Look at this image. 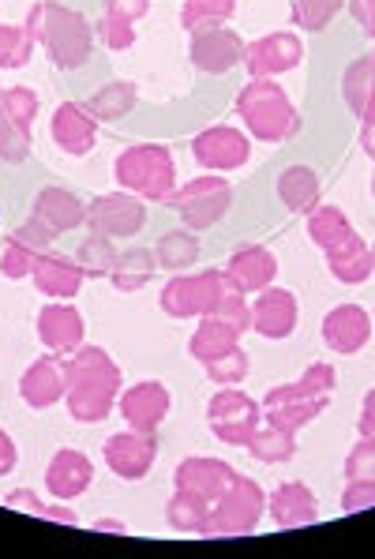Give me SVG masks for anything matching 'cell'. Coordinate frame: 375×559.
I'll return each instance as SVG.
<instances>
[{
	"instance_id": "9f6ffc18",
	"label": "cell",
	"mask_w": 375,
	"mask_h": 559,
	"mask_svg": "<svg viewBox=\"0 0 375 559\" xmlns=\"http://www.w3.org/2000/svg\"><path fill=\"white\" fill-rule=\"evenodd\" d=\"M372 195H375V177H372Z\"/></svg>"
},
{
	"instance_id": "d590c367",
	"label": "cell",
	"mask_w": 375,
	"mask_h": 559,
	"mask_svg": "<svg viewBox=\"0 0 375 559\" xmlns=\"http://www.w3.org/2000/svg\"><path fill=\"white\" fill-rule=\"evenodd\" d=\"M249 454L255 462H263V466H278V462H289L297 454V436L281 432L275 425H263L249 440Z\"/></svg>"
},
{
	"instance_id": "f5cc1de1",
	"label": "cell",
	"mask_w": 375,
	"mask_h": 559,
	"mask_svg": "<svg viewBox=\"0 0 375 559\" xmlns=\"http://www.w3.org/2000/svg\"><path fill=\"white\" fill-rule=\"evenodd\" d=\"M356 428H361V436H368V440H375V386L368 394H364L361 402V420H356Z\"/></svg>"
},
{
	"instance_id": "30bf717a",
	"label": "cell",
	"mask_w": 375,
	"mask_h": 559,
	"mask_svg": "<svg viewBox=\"0 0 375 559\" xmlns=\"http://www.w3.org/2000/svg\"><path fill=\"white\" fill-rule=\"evenodd\" d=\"M87 226H90V234H106L113 240L135 237L147 226V206H143L140 195L121 188V192L98 195V200L87 206Z\"/></svg>"
},
{
	"instance_id": "d6a6232c",
	"label": "cell",
	"mask_w": 375,
	"mask_h": 559,
	"mask_svg": "<svg viewBox=\"0 0 375 559\" xmlns=\"http://www.w3.org/2000/svg\"><path fill=\"white\" fill-rule=\"evenodd\" d=\"M203 245L199 237H195V229H173V234H166L158 240L155 248V260L161 271H188L195 260H199Z\"/></svg>"
},
{
	"instance_id": "4fadbf2b",
	"label": "cell",
	"mask_w": 375,
	"mask_h": 559,
	"mask_svg": "<svg viewBox=\"0 0 375 559\" xmlns=\"http://www.w3.org/2000/svg\"><path fill=\"white\" fill-rule=\"evenodd\" d=\"M117 406H121V417L128 420V428H135V432H158V425L169 417L173 399H169V386L161 380H143L121 391Z\"/></svg>"
},
{
	"instance_id": "cb8c5ba5",
	"label": "cell",
	"mask_w": 375,
	"mask_h": 559,
	"mask_svg": "<svg viewBox=\"0 0 375 559\" xmlns=\"http://www.w3.org/2000/svg\"><path fill=\"white\" fill-rule=\"evenodd\" d=\"M323 252H327L330 274H335L338 282H346V286H361V282H368L375 274L372 248L364 245V237L356 234V229H349L342 240H335V245L323 248Z\"/></svg>"
},
{
	"instance_id": "5b68a950",
	"label": "cell",
	"mask_w": 375,
	"mask_h": 559,
	"mask_svg": "<svg viewBox=\"0 0 375 559\" xmlns=\"http://www.w3.org/2000/svg\"><path fill=\"white\" fill-rule=\"evenodd\" d=\"M113 180L140 200L169 203V195L177 192V162L166 143H135L117 154Z\"/></svg>"
},
{
	"instance_id": "603a6c76",
	"label": "cell",
	"mask_w": 375,
	"mask_h": 559,
	"mask_svg": "<svg viewBox=\"0 0 375 559\" xmlns=\"http://www.w3.org/2000/svg\"><path fill=\"white\" fill-rule=\"evenodd\" d=\"M20 394L31 409H49L64 399V360L57 354L38 357L27 372L20 376Z\"/></svg>"
},
{
	"instance_id": "277c9868",
	"label": "cell",
	"mask_w": 375,
	"mask_h": 559,
	"mask_svg": "<svg viewBox=\"0 0 375 559\" xmlns=\"http://www.w3.org/2000/svg\"><path fill=\"white\" fill-rule=\"evenodd\" d=\"M237 117L244 120L252 140L286 143L301 132V114L278 87V80H249L237 94Z\"/></svg>"
},
{
	"instance_id": "44dd1931",
	"label": "cell",
	"mask_w": 375,
	"mask_h": 559,
	"mask_svg": "<svg viewBox=\"0 0 375 559\" xmlns=\"http://www.w3.org/2000/svg\"><path fill=\"white\" fill-rule=\"evenodd\" d=\"M83 334H87V326H83L80 308L57 300L38 312V338L49 354H75L83 346Z\"/></svg>"
},
{
	"instance_id": "836d02e7",
	"label": "cell",
	"mask_w": 375,
	"mask_h": 559,
	"mask_svg": "<svg viewBox=\"0 0 375 559\" xmlns=\"http://www.w3.org/2000/svg\"><path fill=\"white\" fill-rule=\"evenodd\" d=\"M207 519H210V503L195 492H184V488H177L173 500L166 503V522L177 533H203L207 530Z\"/></svg>"
},
{
	"instance_id": "8fae6325",
	"label": "cell",
	"mask_w": 375,
	"mask_h": 559,
	"mask_svg": "<svg viewBox=\"0 0 375 559\" xmlns=\"http://www.w3.org/2000/svg\"><path fill=\"white\" fill-rule=\"evenodd\" d=\"M192 158L199 162L203 169L210 174H229V169H241L249 166L252 158V143L241 128H229V124H215L207 132H199L192 140Z\"/></svg>"
},
{
	"instance_id": "f1b7e54d",
	"label": "cell",
	"mask_w": 375,
	"mask_h": 559,
	"mask_svg": "<svg viewBox=\"0 0 375 559\" xmlns=\"http://www.w3.org/2000/svg\"><path fill=\"white\" fill-rule=\"evenodd\" d=\"M342 98H346V106L361 117V124H372L375 120V60L372 57H361L346 68Z\"/></svg>"
},
{
	"instance_id": "681fc988",
	"label": "cell",
	"mask_w": 375,
	"mask_h": 559,
	"mask_svg": "<svg viewBox=\"0 0 375 559\" xmlns=\"http://www.w3.org/2000/svg\"><path fill=\"white\" fill-rule=\"evenodd\" d=\"M106 12H113V15H121V20L135 23V20H143V15L150 12V0H106Z\"/></svg>"
},
{
	"instance_id": "c3c4849f",
	"label": "cell",
	"mask_w": 375,
	"mask_h": 559,
	"mask_svg": "<svg viewBox=\"0 0 375 559\" xmlns=\"http://www.w3.org/2000/svg\"><path fill=\"white\" fill-rule=\"evenodd\" d=\"M4 507H12V511H23V514H46V503L38 500V496L31 492V488H15V492L4 496Z\"/></svg>"
},
{
	"instance_id": "7a4b0ae2",
	"label": "cell",
	"mask_w": 375,
	"mask_h": 559,
	"mask_svg": "<svg viewBox=\"0 0 375 559\" xmlns=\"http://www.w3.org/2000/svg\"><path fill=\"white\" fill-rule=\"evenodd\" d=\"M121 368L101 346H80L64 360L68 413L80 425H101L121 399Z\"/></svg>"
},
{
	"instance_id": "9c48e42d",
	"label": "cell",
	"mask_w": 375,
	"mask_h": 559,
	"mask_svg": "<svg viewBox=\"0 0 375 559\" xmlns=\"http://www.w3.org/2000/svg\"><path fill=\"white\" fill-rule=\"evenodd\" d=\"M304 60V41L293 31H275L263 34L255 41H244V57L241 64L249 68L252 80H278V75L293 72Z\"/></svg>"
},
{
	"instance_id": "7dc6e473",
	"label": "cell",
	"mask_w": 375,
	"mask_h": 559,
	"mask_svg": "<svg viewBox=\"0 0 375 559\" xmlns=\"http://www.w3.org/2000/svg\"><path fill=\"white\" fill-rule=\"evenodd\" d=\"M368 507H375V485L372 480H349L342 492V511L356 514V511H368Z\"/></svg>"
},
{
	"instance_id": "e0dca14e",
	"label": "cell",
	"mask_w": 375,
	"mask_h": 559,
	"mask_svg": "<svg viewBox=\"0 0 375 559\" xmlns=\"http://www.w3.org/2000/svg\"><path fill=\"white\" fill-rule=\"evenodd\" d=\"M49 132H53V143L64 154L83 158V154L94 151V140H98V120H94L90 109L80 106V102H61L53 120H49Z\"/></svg>"
},
{
	"instance_id": "484cf974",
	"label": "cell",
	"mask_w": 375,
	"mask_h": 559,
	"mask_svg": "<svg viewBox=\"0 0 375 559\" xmlns=\"http://www.w3.org/2000/svg\"><path fill=\"white\" fill-rule=\"evenodd\" d=\"M226 274L244 289V294H263L267 286H275V274H278V260L270 248L263 245H249V248H237L226 263Z\"/></svg>"
},
{
	"instance_id": "4dcf8cb0",
	"label": "cell",
	"mask_w": 375,
	"mask_h": 559,
	"mask_svg": "<svg viewBox=\"0 0 375 559\" xmlns=\"http://www.w3.org/2000/svg\"><path fill=\"white\" fill-rule=\"evenodd\" d=\"M338 383V372L335 365L319 360V365H309V372L301 376L297 383H281V386H270L263 406H275V402H289V399H327Z\"/></svg>"
},
{
	"instance_id": "db71d44e",
	"label": "cell",
	"mask_w": 375,
	"mask_h": 559,
	"mask_svg": "<svg viewBox=\"0 0 375 559\" xmlns=\"http://www.w3.org/2000/svg\"><path fill=\"white\" fill-rule=\"evenodd\" d=\"M361 147L375 162V120H372V124H361Z\"/></svg>"
},
{
	"instance_id": "91938a15",
	"label": "cell",
	"mask_w": 375,
	"mask_h": 559,
	"mask_svg": "<svg viewBox=\"0 0 375 559\" xmlns=\"http://www.w3.org/2000/svg\"><path fill=\"white\" fill-rule=\"evenodd\" d=\"M372 60H375V53H372Z\"/></svg>"
},
{
	"instance_id": "5bb4252c",
	"label": "cell",
	"mask_w": 375,
	"mask_h": 559,
	"mask_svg": "<svg viewBox=\"0 0 375 559\" xmlns=\"http://www.w3.org/2000/svg\"><path fill=\"white\" fill-rule=\"evenodd\" d=\"M53 229L41 226L38 218L23 222L20 229H15L12 237H8V248L4 255H0V274H4L8 282H20V278H31L34 274V263H38L41 252H49V245H53Z\"/></svg>"
},
{
	"instance_id": "3957f363",
	"label": "cell",
	"mask_w": 375,
	"mask_h": 559,
	"mask_svg": "<svg viewBox=\"0 0 375 559\" xmlns=\"http://www.w3.org/2000/svg\"><path fill=\"white\" fill-rule=\"evenodd\" d=\"M27 31L34 34V41L46 46L49 60H53L61 72H75L83 68L94 53V27L87 23V15L64 8L57 0H38L27 12Z\"/></svg>"
},
{
	"instance_id": "f6af8a7d",
	"label": "cell",
	"mask_w": 375,
	"mask_h": 559,
	"mask_svg": "<svg viewBox=\"0 0 375 559\" xmlns=\"http://www.w3.org/2000/svg\"><path fill=\"white\" fill-rule=\"evenodd\" d=\"M346 477L349 480H372L375 485V440L361 436V443H356L346 459Z\"/></svg>"
},
{
	"instance_id": "7c38bea8",
	"label": "cell",
	"mask_w": 375,
	"mask_h": 559,
	"mask_svg": "<svg viewBox=\"0 0 375 559\" xmlns=\"http://www.w3.org/2000/svg\"><path fill=\"white\" fill-rule=\"evenodd\" d=\"M101 459H106V466L121 480H143L158 459V432H135V428H128V432L109 436L106 447H101Z\"/></svg>"
},
{
	"instance_id": "74e56055",
	"label": "cell",
	"mask_w": 375,
	"mask_h": 559,
	"mask_svg": "<svg viewBox=\"0 0 375 559\" xmlns=\"http://www.w3.org/2000/svg\"><path fill=\"white\" fill-rule=\"evenodd\" d=\"M117 255H121V252H117L113 237L90 234L80 245V252H75V263L83 266V274H87V278H109V271H113Z\"/></svg>"
},
{
	"instance_id": "8d00e7d4",
	"label": "cell",
	"mask_w": 375,
	"mask_h": 559,
	"mask_svg": "<svg viewBox=\"0 0 375 559\" xmlns=\"http://www.w3.org/2000/svg\"><path fill=\"white\" fill-rule=\"evenodd\" d=\"M237 0H184L181 8V27L188 34H199L207 27H221L226 20H233Z\"/></svg>"
},
{
	"instance_id": "d4e9b609",
	"label": "cell",
	"mask_w": 375,
	"mask_h": 559,
	"mask_svg": "<svg viewBox=\"0 0 375 559\" xmlns=\"http://www.w3.org/2000/svg\"><path fill=\"white\" fill-rule=\"evenodd\" d=\"M34 286H38L41 297L49 300H72L75 294H80L83 286V266L75 260H68V255H53V252H41L38 263H34Z\"/></svg>"
},
{
	"instance_id": "2e32d148",
	"label": "cell",
	"mask_w": 375,
	"mask_h": 559,
	"mask_svg": "<svg viewBox=\"0 0 375 559\" xmlns=\"http://www.w3.org/2000/svg\"><path fill=\"white\" fill-rule=\"evenodd\" d=\"M372 334H375V326L361 305H338L323 316V342H327V349H335V354H342V357L361 354Z\"/></svg>"
},
{
	"instance_id": "f35d334b",
	"label": "cell",
	"mask_w": 375,
	"mask_h": 559,
	"mask_svg": "<svg viewBox=\"0 0 375 559\" xmlns=\"http://www.w3.org/2000/svg\"><path fill=\"white\" fill-rule=\"evenodd\" d=\"M4 114L12 120L15 135L31 147V128H34V117H38V94L31 87H8L4 91Z\"/></svg>"
},
{
	"instance_id": "11a10c76",
	"label": "cell",
	"mask_w": 375,
	"mask_h": 559,
	"mask_svg": "<svg viewBox=\"0 0 375 559\" xmlns=\"http://www.w3.org/2000/svg\"><path fill=\"white\" fill-rule=\"evenodd\" d=\"M94 530H113V533H121L124 526H121V522H94Z\"/></svg>"
},
{
	"instance_id": "680465c9",
	"label": "cell",
	"mask_w": 375,
	"mask_h": 559,
	"mask_svg": "<svg viewBox=\"0 0 375 559\" xmlns=\"http://www.w3.org/2000/svg\"><path fill=\"white\" fill-rule=\"evenodd\" d=\"M372 326H375V316H372Z\"/></svg>"
},
{
	"instance_id": "7bdbcfd3",
	"label": "cell",
	"mask_w": 375,
	"mask_h": 559,
	"mask_svg": "<svg viewBox=\"0 0 375 559\" xmlns=\"http://www.w3.org/2000/svg\"><path fill=\"white\" fill-rule=\"evenodd\" d=\"M34 46L38 41L27 31V23L23 27H4L0 23V68H23L34 57Z\"/></svg>"
},
{
	"instance_id": "d6986e66",
	"label": "cell",
	"mask_w": 375,
	"mask_h": 559,
	"mask_svg": "<svg viewBox=\"0 0 375 559\" xmlns=\"http://www.w3.org/2000/svg\"><path fill=\"white\" fill-rule=\"evenodd\" d=\"M267 514L278 530H301L319 519V500L304 480H286L267 496Z\"/></svg>"
},
{
	"instance_id": "816d5d0a",
	"label": "cell",
	"mask_w": 375,
	"mask_h": 559,
	"mask_svg": "<svg viewBox=\"0 0 375 559\" xmlns=\"http://www.w3.org/2000/svg\"><path fill=\"white\" fill-rule=\"evenodd\" d=\"M15 462H20V451H15V440L0 428V477H8V473L15 469Z\"/></svg>"
},
{
	"instance_id": "ac0fdd59",
	"label": "cell",
	"mask_w": 375,
	"mask_h": 559,
	"mask_svg": "<svg viewBox=\"0 0 375 559\" xmlns=\"http://www.w3.org/2000/svg\"><path fill=\"white\" fill-rule=\"evenodd\" d=\"M297 297L289 289H275L267 286L252 305V331L259 338H270V342H281L297 331Z\"/></svg>"
},
{
	"instance_id": "f546056e",
	"label": "cell",
	"mask_w": 375,
	"mask_h": 559,
	"mask_svg": "<svg viewBox=\"0 0 375 559\" xmlns=\"http://www.w3.org/2000/svg\"><path fill=\"white\" fill-rule=\"evenodd\" d=\"M155 271H158L155 248L135 245V248H124V252L117 255L113 271H109V282H113V289H121V294H140V289L155 278Z\"/></svg>"
},
{
	"instance_id": "bcb514c9",
	"label": "cell",
	"mask_w": 375,
	"mask_h": 559,
	"mask_svg": "<svg viewBox=\"0 0 375 559\" xmlns=\"http://www.w3.org/2000/svg\"><path fill=\"white\" fill-rule=\"evenodd\" d=\"M27 151L31 147L15 135L12 120H8V114H4V87H0V158L12 162V166H20V162L27 158Z\"/></svg>"
},
{
	"instance_id": "83f0119b",
	"label": "cell",
	"mask_w": 375,
	"mask_h": 559,
	"mask_svg": "<svg viewBox=\"0 0 375 559\" xmlns=\"http://www.w3.org/2000/svg\"><path fill=\"white\" fill-rule=\"evenodd\" d=\"M241 326L221 320V316H203L199 326L192 331V342H188V349H192V357L199 360V365H207V360L221 357L226 349L241 346Z\"/></svg>"
},
{
	"instance_id": "7402d4cb",
	"label": "cell",
	"mask_w": 375,
	"mask_h": 559,
	"mask_svg": "<svg viewBox=\"0 0 375 559\" xmlns=\"http://www.w3.org/2000/svg\"><path fill=\"white\" fill-rule=\"evenodd\" d=\"M94 480V466L90 459L83 451H75V447H61V451L53 454V462H49L46 469V488L49 496H57V500H80L83 492L90 488Z\"/></svg>"
},
{
	"instance_id": "ffe728a7",
	"label": "cell",
	"mask_w": 375,
	"mask_h": 559,
	"mask_svg": "<svg viewBox=\"0 0 375 559\" xmlns=\"http://www.w3.org/2000/svg\"><path fill=\"white\" fill-rule=\"evenodd\" d=\"M237 480V469L221 459H203V454H192L184 459L181 466L173 473V485L184 488V492H195L203 496L207 503H215L221 492Z\"/></svg>"
},
{
	"instance_id": "4316f807",
	"label": "cell",
	"mask_w": 375,
	"mask_h": 559,
	"mask_svg": "<svg viewBox=\"0 0 375 559\" xmlns=\"http://www.w3.org/2000/svg\"><path fill=\"white\" fill-rule=\"evenodd\" d=\"M34 218L53 234H68V229L87 226V206L68 188H41L38 200H34Z\"/></svg>"
},
{
	"instance_id": "b9f144b4",
	"label": "cell",
	"mask_w": 375,
	"mask_h": 559,
	"mask_svg": "<svg viewBox=\"0 0 375 559\" xmlns=\"http://www.w3.org/2000/svg\"><path fill=\"white\" fill-rule=\"evenodd\" d=\"M207 380L210 383H218V386H237L244 380V376L252 372V357L244 354L241 346H233V349H226L221 357H215V360H207Z\"/></svg>"
},
{
	"instance_id": "e575fe53",
	"label": "cell",
	"mask_w": 375,
	"mask_h": 559,
	"mask_svg": "<svg viewBox=\"0 0 375 559\" xmlns=\"http://www.w3.org/2000/svg\"><path fill=\"white\" fill-rule=\"evenodd\" d=\"M135 102H140L135 83H109V87H101L98 94H90L87 109L94 120H121L132 114Z\"/></svg>"
},
{
	"instance_id": "6da1fadb",
	"label": "cell",
	"mask_w": 375,
	"mask_h": 559,
	"mask_svg": "<svg viewBox=\"0 0 375 559\" xmlns=\"http://www.w3.org/2000/svg\"><path fill=\"white\" fill-rule=\"evenodd\" d=\"M241 286L226 271H199V274H173L161 289V312L173 320H203V316H221L237 323L241 331L252 326V308L244 300Z\"/></svg>"
},
{
	"instance_id": "ab89813d",
	"label": "cell",
	"mask_w": 375,
	"mask_h": 559,
	"mask_svg": "<svg viewBox=\"0 0 375 559\" xmlns=\"http://www.w3.org/2000/svg\"><path fill=\"white\" fill-rule=\"evenodd\" d=\"M349 229L353 226H349L342 206H315V211L309 214V237L319 248H330L335 240H342Z\"/></svg>"
},
{
	"instance_id": "52a82bcc",
	"label": "cell",
	"mask_w": 375,
	"mask_h": 559,
	"mask_svg": "<svg viewBox=\"0 0 375 559\" xmlns=\"http://www.w3.org/2000/svg\"><path fill=\"white\" fill-rule=\"evenodd\" d=\"M169 206H173L177 218H181L188 229L199 234V229L218 226V222L229 214V206H233V188H229V180H221L218 174L192 177L169 195Z\"/></svg>"
},
{
	"instance_id": "8992f818",
	"label": "cell",
	"mask_w": 375,
	"mask_h": 559,
	"mask_svg": "<svg viewBox=\"0 0 375 559\" xmlns=\"http://www.w3.org/2000/svg\"><path fill=\"white\" fill-rule=\"evenodd\" d=\"M263 511H267V492L252 477L237 473L233 485L210 503V519L203 537H249L259 526Z\"/></svg>"
},
{
	"instance_id": "ba28073f",
	"label": "cell",
	"mask_w": 375,
	"mask_h": 559,
	"mask_svg": "<svg viewBox=\"0 0 375 559\" xmlns=\"http://www.w3.org/2000/svg\"><path fill=\"white\" fill-rule=\"evenodd\" d=\"M207 428L229 447H249V440L263 428V406L244 391L221 386L207 402Z\"/></svg>"
},
{
	"instance_id": "f907efd6",
	"label": "cell",
	"mask_w": 375,
	"mask_h": 559,
	"mask_svg": "<svg viewBox=\"0 0 375 559\" xmlns=\"http://www.w3.org/2000/svg\"><path fill=\"white\" fill-rule=\"evenodd\" d=\"M349 12H353V20L361 23L364 34L375 38V0H346Z\"/></svg>"
},
{
	"instance_id": "60d3db41",
	"label": "cell",
	"mask_w": 375,
	"mask_h": 559,
	"mask_svg": "<svg viewBox=\"0 0 375 559\" xmlns=\"http://www.w3.org/2000/svg\"><path fill=\"white\" fill-rule=\"evenodd\" d=\"M342 8L346 0H293V23L309 34H319L338 20Z\"/></svg>"
},
{
	"instance_id": "9a60e30c",
	"label": "cell",
	"mask_w": 375,
	"mask_h": 559,
	"mask_svg": "<svg viewBox=\"0 0 375 559\" xmlns=\"http://www.w3.org/2000/svg\"><path fill=\"white\" fill-rule=\"evenodd\" d=\"M188 57L199 72L207 75H226L229 68L241 64L244 57V38L237 31L226 27H207L199 34H192V46H188Z\"/></svg>"
},
{
	"instance_id": "1f68e13d",
	"label": "cell",
	"mask_w": 375,
	"mask_h": 559,
	"mask_svg": "<svg viewBox=\"0 0 375 559\" xmlns=\"http://www.w3.org/2000/svg\"><path fill=\"white\" fill-rule=\"evenodd\" d=\"M278 200L293 214H312L319 206V177L309 166H289L278 177Z\"/></svg>"
},
{
	"instance_id": "6f0895ef",
	"label": "cell",
	"mask_w": 375,
	"mask_h": 559,
	"mask_svg": "<svg viewBox=\"0 0 375 559\" xmlns=\"http://www.w3.org/2000/svg\"><path fill=\"white\" fill-rule=\"evenodd\" d=\"M372 260H375V245H372Z\"/></svg>"
},
{
	"instance_id": "ee69618b",
	"label": "cell",
	"mask_w": 375,
	"mask_h": 559,
	"mask_svg": "<svg viewBox=\"0 0 375 559\" xmlns=\"http://www.w3.org/2000/svg\"><path fill=\"white\" fill-rule=\"evenodd\" d=\"M98 38H101V46L106 49H113V53H124V49H132L135 46V23H128L121 20V15H113V12H101V20H98Z\"/></svg>"
}]
</instances>
